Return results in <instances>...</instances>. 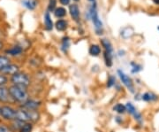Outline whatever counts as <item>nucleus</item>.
<instances>
[{
	"instance_id": "f257e3e1",
	"label": "nucleus",
	"mask_w": 159,
	"mask_h": 132,
	"mask_svg": "<svg viewBox=\"0 0 159 132\" xmlns=\"http://www.w3.org/2000/svg\"><path fill=\"white\" fill-rule=\"evenodd\" d=\"M8 89L10 95L14 102L23 104L29 99V94L27 91V88L17 86V85H11Z\"/></svg>"
},
{
	"instance_id": "f03ea898",
	"label": "nucleus",
	"mask_w": 159,
	"mask_h": 132,
	"mask_svg": "<svg viewBox=\"0 0 159 132\" xmlns=\"http://www.w3.org/2000/svg\"><path fill=\"white\" fill-rule=\"evenodd\" d=\"M11 82H12V85H17V86L24 87V88H28L31 83L29 75L23 72H18L16 74L11 75Z\"/></svg>"
},
{
	"instance_id": "7ed1b4c3",
	"label": "nucleus",
	"mask_w": 159,
	"mask_h": 132,
	"mask_svg": "<svg viewBox=\"0 0 159 132\" xmlns=\"http://www.w3.org/2000/svg\"><path fill=\"white\" fill-rule=\"evenodd\" d=\"M89 15H90L91 20H92V22L95 26L97 34L101 35L102 32V22L98 16V12H97L96 4H93L91 6L90 9H89Z\"/></svg>"
},
{
	"instance_id": "20e7f679",
	"label": "nucleus",
	"mask_w": 159,
	"mask_h": 132,
	"mask_svg": "<svg viewBox=\"0 0 159 132\" xmlns=\"http://www.w3.org/2000/svg\"><path fill=\"white\" fill-rule=\"evenodd\" d=\"M0 116H2V118L6 121H13L16 119V109L12 108L10 106H1Z\"/></svg>"
},
{
	"instance_id": "39448f33",
	"label": "nucleus",
	"mask_w": 159,
	"mask_h": 132,
	"mask_svg": "<svg viewBox=\"0 0 159 132\" xmlns=\"http://www.w3.org/2000/svg\"><path fill=\"white\" fill-rule=\"evenodd\" d=\"M117 73H118V75L119 76L120 81H121L122 83L127 88V90L130 92H132V93H134V92H135V91H134V85L133 80L129 77V75H126L125 72H123V71L120 70V69H118Z\"/></svg>"
},
{
	"instance_id": "423d86ee",
	"label": "nucleus",
	"mask_w": 159,
	"mask_h": 132,
	"mask_svg": "<svg viewBox=\"0 0 159 132\" xmlns=\"http://www.w3.org/2000/svg\"><path fill=\"white\" fill-rule=\"evenodd\" d=\"M125 108H126V112L129 113L130 115H133V117L134 118V120L139 123V124H142L143 122V118H142V115L138 112V110L135 108V106L130 102L126 103L125 105Z\"/></svg>"
},
{
	"instance_id": "0eeeda50",
	"label": "nucleus",
	"mask_w": 159,
	"mask_h": 132,
	"mask_svg": "<svg viewBox=\"0 0 159 132\" xmlns=\"http://www.w3.org/2000/svg\"><path fill=\"white\" fill-rule=\"evenodd\" d=\"M14 102L10 95L9 89L6 86H0V103L9 104Z\"/></svg>"
},
{
	"instance_id": "6e6552de",
	"label": "nucleus",
	"mask_w": 159,
	"mask_h": 132,
	"mask_svg": "<svg viewBox=\"0 0 159 132\" xmlns=\"http://www.w3.org/2000/svg\"><path fill=\"white\" fill-rule=\"evenodd\" d=\"M41 106V102L34 99H29L25 103L21 104V108L25 110H29V111H34V110H38Z\"/></svg>"
},
{
	"instance_id": "1a4fd4ad",
	"label": "nucleus",
	"mask_w": 159,
	"mask_h": 132,
	"mask_svg": "<svg viewBox=\"0 0 159 132\" xmlns=\"http://www.w3.org/2000/svg\"><path fill=\"white\" fill-rule=\"evenodd\" d=\"M0 72L6 75H12L18 73V72H20V68H19L18 65H15V64H9L8 66H6L5 68L2 69Z\"/></svg>"
},
{
	"instance_id": "9d476101",
	"label": "nucleus",
	"mask_w": 159,
	"mask_h": 132,
	"mask_svg": "<svg viewBox=\"0 0 159 132\" xmlns=\"http://www.w3.org/2000/svg\"><path fill=\"white\" fill-rule=\"evenodd\" d=\"M16 120L22 121V122H28L30 121V117H29V112L27 110L17 109L16 110Z\"/></svg>"
},
{
	"instance_id": "9b49d317",
	"label": "nucleus",
	"mask_w": 159,
	"mask_h": 132,
	"mask_svg": "<svg viewBox=\"0 0 159 132\" xmlns=\"http://www.w3.org/2000/svg\"><path fill=\"white\" fill-rule=\"evenodd\" d=\"M69 12H70V15L74 19L75 21H78L80 20V9L79 6L76 4H73L69 6Z\"/></svg>"
},
{
	"instance_id": "f8f14e48",
	"label": "nucleus",
	"mask_w": 159,
	"mask_h": 132,
	"mask_svg": "<svg viewBox=\"0 0 159 132\" xmlns=\"http://www.w3.org/2000/svg\"><path fill=\"white\" fill-rule=\"evenodd\" d=\"M142 99L145 102H154L158 99V97L153 92H146L142 96Z\"/></svg>"
},
{
	"instance_id": "ddd939ff",
	"label": "nucleus",
	"mask_w": 159,
	"mask_h": 132,
	"mask_svg": "<svg viewBox=\"0 0 159 132\" xmlns=\"http://www.w3.org/2000/svg\"><path fill=\"white\" fill-rule=\"evenodd\" d=\"M44 26H45V29L46 30H48V31L52 30L53 27H54L49 12H47L45 14H44Z\"/></svg>"
},
{
	"instance_id": "4468645a",
	"label": "nucleus",
	"mask_w": 159,
	"mask_h": 132,
	"mask_svg": "<svg viewBox=\"0 0 159 132\" xmlns=\"http://www.w3.org/2000/svg\"><path fill=\"white\" fill-rule=\"evenodd\" d=\"M23 52V49L19 45H15L13 47H11V49H8L6 51V53L11 55V56H17V55H20L21 52Z\"/></svg>"
},
{
	"instance_id": "2eb2a0df",
	"label": "nucleus",
	"mask_w": 159,
	"mask_h": 132,
	"mask_svg": "<svg viewBox=\"0 0 159 132\" xmlns=\"http://www.w3.org/2000/svg\"><path fill=\"white\" fill-rule=\"evenodd\" d=\"M36 0H22V5L29 10H34L37 6Z\"/></svg>"
},
{
	"instance_id": "dca6fc26",
	"label": "nucleus",
	"mask_w": 159,
	"mask_h": 132,
	"mask_svg": "<svg viewBox=\"0 0 159 132\" xmlns=\"http://www.w3.org/2000/svg\"><path fill=\"white\" fill-rule=\"evenodd\" d=\"M67 26H68L67 21L65 20H58L56 21V24H55V27L58 31H65L67 29Z\"/></svg>"
},
{
	"instance_id": "f3484780",
	"label": "nucleus",
	"mask_w": 159,
	"mask_h": 132,
	"mask_svg": "<svg viewBox=\"0 0 159 132\" xmlns=\"http://www.w3.org/2000/svg\"><path fill=\"white\" fill-rule=\"evenodd\" d=\"M101 53V47L98 45H92L89 48V54L91 56H94V57H97L99 56Z\"/></svg>"
},
{
	"instance_id": "a211bd4d",
	"label": "nucleus",
	"mask_w": 159,
	"mask_h": 132,
	"mask_svg": "<svg viewBox=\"0 0 159 132\" xmlns=\"http://www.w3.org/2000/svg\"><path fill=\"white\" fill-rule=\"evenodd\" d=\"M103 59H104L105 65H106L108 68H111V67L112 66V53L104 51V52H103Z\"/></svg>"
},
{
	"instance_id": "6ab92c4d",
	"label": "nucleus",
	"mask_w": 159,
	"mask_h": 132,
	"mask_svg": "<svg viewBox=\"0 0 159 132\" xmlns=\"http://www.w3.org/2000/svg\"><path fill=\"white\" fill-rule=\"evenodd\" d=\"M101 44H102V46L103 47V49H104V51H105V52L113 53L112 45H111V43L108 39H102V41H101Z\"/></svg>"
},
{
	"instance_id": "aec40b11",
	"label": "nucleus",
	"mask_w": 159,
	"mask_h": 132,
	"mask_svg": "<svg viewBox=\"0 0 159 132\" xmlns=\"http://www.w3.org/2000/svg\"><path fill=\"white\" fill-rule=\"evenodd\" d=\"M134 34V29H132L131 27H127L123 29V30L121 31V36L124 38V39H127L132 36V35Z\"/></svg>"
},
{
	"instance_id": "412c9836",
	"label": "nucleus",
	"mask_w": 159,
	"mask_h": 132,
	"mask_svg": "<svg viewBox=\"0 0 159 132\" xmlns=\"http://www.w3.org/2000/svg\"><path fill=\"white\" fill-rule=\"evenodd\" d=\"M113 111L119 114V115H123V114H125V112H126V108H125V105H123V104L121 103H118L113 106Z\"/></svg>"
},
{
	"instance_id": "4be33fe9",
	"label": "nucleus",
	"mask_w": 159,
	"mask_h": 132,
	"mask_svg": "<svg viewBox=\"0 0 159 132\" xmlns=\"http://www.w3.org/2000/svg\"><path fill=\"white\" fill-rule=\"evenodd\" d=\"M54 15L57 18H64L66 15V10L64 7H57L54 11Z\"/></svg>"
},
{
	"instance_id": "5701e85b",
	"label": "nucleus",
	"mask_w": 159,
	"mask_h": 132,
	"mask_svg": "<svg viewBox=\"0 0 159 132\" xmlns=\"http://www.w3.org/2000/svg\"><path fill=\"white\" fill-rule=\"evenodd\" d=\"M10 63V59L6 56L0 55V71L3 68H5L6 66H8Z\"/></svg>"
},
{
	"instance_id": "b1692460",
	"label": "nucleus",
	"mask_w": 159,
	"mask_h": 132,
	"mask_svg": "<svg viewBox=\"0 0 159 132\" xmlns=\"http://www.w3.org/2000/svg\"><path fill=\"white\" fill-rule=\"evenodd\" d=\"M33 130V123L31 121L25 122L20 130V132H32Z\"/></svg>"
},
{
	"instance_id": "393cba45",
	"label": "nucleus",
	"mask_w": 159,
	"mask_h": 132,
	"mask_svg": "<svg viewBox=\"0 0 159 132\" xmlns=\"http://www.w3.org/2000/svg\"><path fill=\"white\" fill-rule=\"evenodd\" d=\"M25 122H22V121H19V120H13V121H11V128L13 129V130H19L20 131V130L21 129V127L23 126V124H24Z\"/></svg>"
},
{
	"instance_id": "a878e982",
	"label": "nucleus",
	"mask_w": 159,
	"mask_h": 132,
	"mask_svg": "<svg viewBox=\"0 0 159 132\" xmlns=\"http://www.w3.org/2000/svg\"><path fill=\"white\" fill-rule=\"evenodd\" d=\"M69 46H70V39L68 37H64L62 41V50L64 52H66Z\"/></svg>"
},
{
	"instance_id": "bb28decb",
	"label": "nucleus",
	"mask_w": 159,
	"mask_h": 132,
	"mask_svg": "<svg viewBox=\"0 0 159 132\" xmlns=\"http://www.w3.org/2000/svg\"><path fill=\"white\" fill-rule=\"evenodd\" d=\"M56 8H57V0H49L48 11L54 12Z\"/></svg>"
},
{
	"instance_id": "cd10ccee",
	"label": "nucleus",
	"mask_w": 159,
	"mask_h": 132,
	"mask_svg": "<svg viewBox=\"0 0 159 132\" xmlns=\"http://www.w3.org/2000/svg\"><path fill=\"white\" fill-rule=\"evenodd\" d=\"M114 85H116V78L113 75H110L107 79V87L108 88H111Z\"/></svg>"
},
{
	"instance_id": "c85d7f7f",
	"label": "nucleus",
	"mask_w": 159,
	"mask_h": 132,
	"mask_svg": "<svg viewBox=\"0 0 159 132\" xmlns=\"http://www.w3.org/2000/svg\"><path fill=\"white\" fill-rule=\"evenodd\" d=\"M8 82V78L6 75L4 74H0V86H5Z\"/></svg>"
},
{
	"instance_id": "c756f323",
	"label": "nucleus",
	"mask_w": 159,
	"mask_h": 132,
	"mask_svg": "<svg viewBox=\"0 0 159 132\" xmlns=\"http://www.w3.org/2000/svg\"><path fill=\"white\" fill-rule=\"evenodd\" d=\"M132 66H133V68H132V72L133 73H138L139 71L142 70V67L140 65L135 63H132Z\"/></svg>"
},
{
	"instance_id": "7c9ffc66",
	"label": "nucleus",
	"mask_w": 159,
	"mask_h": 132,
	"mask_svg": "<svg viewBox=\"0 0 159 132\" xmlns=\"http://www.w3.org/2000/svg\"><path fill=\"white\" fill-rule=\"evenodd\" d=\"M0 132H11V130L7 126L0 125Z\"/></svg>"
},
{
	"instance_id": "2f4dec72",
	"label": "nucleus",
	"mask_w": 159,
	"mask_h": 132,
	"mask_svg": "<svg viewBox=\"0 0 159 132\" xmlns=\"http://www.w3.org/2000/svg\"><path fill=\"white\" fill-rule=\"evenodd\" d=\"M70 1L71 0H59V3L62 5V6H67L70 4Z\"/></svg>"
},
{
	"instance_id": "473e14b6",
	"label": "nucleus",
	"mask_w": 159,
	"mask_h": 132,
	"mask_svg": "<svg viewBox=\"0 0 159 132\" xmlns=\"http://www.w3.org/2000/svg\"><path fill=\"white\" fill-rule=\"evenodd\" d=\"M153 2L156 4V5L159 6V0H153Z\"/></svg>"
},
{
	"instance_id": "72a5a7b5",
	"label": "nucleus",
	"mask_w": 159,
	"mask_h": 132,
	"mask_svg": "<svg viewBox=\"0 0 159 132\" xmlns=\"http://www.w3.org/2000/svg\"><path fill=\"white\" fill-rule=\"evenodd\" d=\"M2 48H3V43H2V42L0 41V50H1Z\"/></svg>"
},
{
	"instance_id": "f704fd0d",
	"label": "nucleus",
	"mask_w": 159,
	"mask_h": 132,
	"mask_svg": "<svg viewBox=\"0 0 159 132\" xmlns=\"http://www.w3.org/2000/svg\"><path fill=\"white\" fill-rule=\"evenodd\" d=\"M89 1H90V2H94L95 0H89Z\"/></svg>"
},
{
	"instance_id": "c9c22d12",
	"label": "nucleus",
	"mask_w": 159,
	"mask_h": 132,
	"mask_svg": "<svg viewBox=\"0 0 159 132\" xmlns=\"http://www.w3.org/2000/svg\"><path fill=\"white\" fill-rule=\"evenodd\" d=\"M75 2H78V1H80V0H74Z\"/></svg>"
},
{
	"instance_id": "e433bc0d",
	"label": "nucleus",
	"mask_w": 159,
	"mask_h": 132,
	"mask_svg": "<svg viewBox=\"0 0 159 132\" xmlns=\"http://www.w3.org/2000/svg\"><path fill=\"white\" fill-rule=\"evenodd\" d=\"M0 113H1V106H0Z\"/></svg>"
},
{
	"instance_id": "4c0bfd02",
	"label": "nucleus",
	"mask_w": 159,
	"mask_h": 132,
	"mask_svg": "<svg viewBox=\"0 0 159 132\" xmlns=\"http://www.w3.org/2000/svg\"><path fill=\"white\" fill-rule=\"evenodd\" d=\"M157 29H158V30H159V27H158V28H157Z\"/></svg>"
},
{
	"instance_id": "58836bf2",
	"label": "nucleus",
	"mask_w": 159,
	"mask_h": 132,
	"mask_svg": "<svg viewBox=\"0 0 159 132\" xmlns=\"http://www.w3.org/2000/svg\"><path fill=\"white\" fill-rule=\"evenodd\" d=\"M111 132H112V131H111Z\"/></svg>"
}]
</instances>
